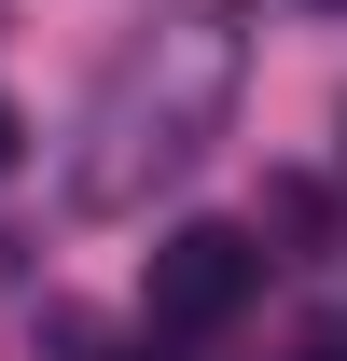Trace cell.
Here are the masks:
<instances>
[{
	"label": "cell",
	"instance_id": "6da1fadb",
	"mask_svg": "<svg viewBox=\"0 0 347 361\" xmlns=\"http://www.w3.org/2000/svg\"><path fill=\"white\" fill-rule=\"evenodd\" d=\"M250 292H264V250H250L236 223H181V236H153V278H139L153 334H222Z\"/></svg>",
	"mask_w": 347,
	"mask_h": 361
},
{
	"label": "cell",
	"instance_id": "7a4b0ae2",
	"mask_svg": "<svg viewBox=\"0 0 347 361\" xmlns=\"http://www.w3.org/2000/svg\"><path fill=\"white\" fill-rule=\"evenodd\" d=\"M14 139H28V126H14V111H0V167H14Z\"/></svg>",
	"mask_w": 347,
	"mask_h": 361
},
{
	"label": "cell",
	"instance_id": "3957f363",
	"mask_svg": "<svg viewBox=\"0 0 347 361\" xmlns=\"http://www.w3.org/2000/svg\"><path fill=\"white\" fill-rule=\"evenodd\" d=\"M305 361H347V348H305Z\"/></svg>",
	"mask_w": 347,
	"mask_h": 361
}]
</instances>
